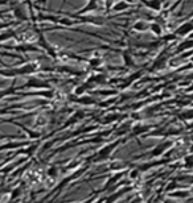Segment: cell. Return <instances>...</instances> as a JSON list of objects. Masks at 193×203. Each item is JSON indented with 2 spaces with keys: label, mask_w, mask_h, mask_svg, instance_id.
Segmentation results:
<instances>
[{
  "label": "cell",
  "mask_w": 193,
  "mask_h": 203,
  "mask_svg": "<svg viewBox=\"0 0 193 203\" xmlns=\"http://www.w3.org/2000/svg\"><path fill=\"white\" fill-rule=\"evenodd\" d=\"M171 145V142H163L161 145H159V146H156L155 149L152 150V156H159V154H161V153L164 152V150L167 149V148Z\"/></svg>",
  "instance_id": "7a4b0ae2"
},
{
  "label": "cell",
  "mask_w": 193,
  "mask_h": 203,
  "mask_svg": "<svg viewBox=\"0 0 193 203\" xmlns=\"http://www.w3.org/2000/svg\"><path fill=\"white\" fill-rule=\"evenodd\" d=\"M118 145V142H113L111 145H107L106 148H103L102 150H100L99 153H98L97 158H95V161H100V160H105V158H107L108 156H110V153L113 152V149Z\"/></svg>",
  "instance_id": "6da1fadb"
},
{
  "label": "cell",
  "mask_w": 193,
  "mask_h": 203,
  "mask_svg": "<svg viewBox=\"0 0 193 203\" xmlns=\"http://www.w3.org/2000/svg\"><path fill=\"white\" fill-rule=\"evenodd\" d=\"M185 163H187V166H193V156H188L185 158Z\"/></svg>",
  "instance_id": "277c9868"
},
{
  "label": "cell",
  "mask_w": 193,
  "mask_h": 203,
  "mask_svg": "<svg viewBox=\"0 0 193 203\" xmlns=\"http://www.w3.org/2000/svg\"><path fill=\"white\" fill-rule=\"evenodd\" d=\"M192 29H193V25H192V24H185V25L181 26V29H179V30H177V33H179V34H185L187 32L192 30Z\"/></svg>",
  "instance_id": "3957f363"
},
{
  "label": "cell",
  "mask_w": 193,
  "mask_h": 203,
  "mask_svg": "<svg viewBox=\"0 0 193 203\" xmlns=\"http://www.w3.org/2000/svg\"><path fill=\"white\" fill-rule=\"evenodd\" d=\"M123 8H126V4H124V3H119L118 5H115V9H123Z\"/></svg>",
  "instance_id": "8992f818"
},
{
  "label": "cell",
  "mask_w": 193,
  "mask_h": 203,
  "mask_svg": "<svg viewBox=\"0 0 193 203\" xmlns=\"http://www.w3.org/2000/svg\"><path fill=\"white\" fill-rule=\"evenodd\" d=\"M165 203H173V202H169V200H167V202Z\"/></svg>",
  "instance_id": "ba28073f"
},
{
  "label": "cell",
  "mask_w": 193,
  "mask_h": 203,
  "mask_svg": "<svg viewBox=\"0 0 193 203\" xmlns=\"http://www.w3.org/2000/svg\"><path fill=\"white\" fill-rule=\"evenodd\" d=\"M188 195V192L187 191H179V192H174L173 194V197H180V198H184V197H187Z\"/></svg>",
  "instance_id": "5b68a950"
},
{
  "label": "cell",
  "mask_w": 193,
  "mask_h": 203,
  "mask_svg": "<svg viewBox=\"0 0 193 203\" xmlns=\"http://www.w3.org/2000/svg\"><path fill=\"white\" fill-rule=\"evenodd\" d=\"M56 174H57V169H56V168H52V169H50V170H49V175H56Z\"/></svg>",
  "instance_id": "52a82bcc"
}]
</instances>
